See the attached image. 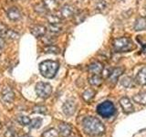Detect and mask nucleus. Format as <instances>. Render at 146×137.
<instances>
[{
  "mask_svg": "<svg viewBox=\"0 0 146 137\" xmlns=\"http://www.w3.org/2000/svg\"><path fill=\"white\" fill-rule=\"evenodd\" d=\"M82 127L87 134L97 136L105 132V127L99 119L95 117H86L82 121Z\"/></svg>",
  "mask_w": 146,
  "mask_h": 137,
  "instance_id": "f257e3e1",
  "label": "nucleus"
},
{
  "mask_svg": "<svg viewBox=\"0 0 146 137\" xmlns=\"http://www.w3.org/2000/svg\"><path fill=\"white\" fill-rule=\"evenodd\" d=\"M59 64L54 61H45L39 64V71L41 75L47 79H52L57 74Z\"/></svg>",
  "mask_w": 146,
  "mask_h": 137,
  "instance_id": "f03ea898",
  "label": "nucleus"
},
{
  "mask_svg": "<svg viewBox=\"0 0 146 137\" xmlns=\"http://www.w3.org/2000/svg\"><path fill=\"white\" fill-rule=\"evenodd\" d=\"M112 46L113 49L116 52H130L135 49L134 43L127 37H122V38L114 39Z\"/></svg>",
  "mask_w": 146,
  "mask_h": 137,
  "instance_id": "7ed1b4c3",
  "label": "nucleus"
},
{
  "mask_svg": "<svg viewBox=\"0 0 146 137\" xmlns=\"http://www.w3.org/2000/svg\"><path fill=\"white\" fill-rule=\"evenodd\" d=\"M96 111H97L99 115H100L102 117L109 118L115 113V107H114V104L111 102L105 100V102L100 103L98 105Z\"/></svg>",
  "mask_w": 146,
  "mask_h": 137,
  "instance_id": "20e7f679",
  "label": "nucleus"
},
{
  "mask_svg": "<svg viewBox=\"0 0 146 137\" xmlns=\"http://www.w3.org/2000/svg\"><path fill=\"white\" fill-rule=\"evenodd\" d=\"M36 92L38 97L47 99L51 95L52 87L49 83H47V82H42V81L38 82V83L36 85Z\"/></svg>",
  "mask_w": 146,
  "mask_h": 137,
  "instance_id": "39448f33",
  "label": "nucleus"
},
{
  "mask_svg": "<svg viewBox=\"0 0 146 137\" xmlns=\"http://www.w3.org/2000/svg\"><path fill=\"white\" fill-rule=\"evenodd\" d=\"M63 112L68 116H71L76 112V103L72 100H68L63 104Z\"/></svg>",
  "mask_w": 146,
  "mask_h": 137,
  "instance_id": "423d86ee",
  "label": "nucleus"
},
{
  "mask_svg": "<svg viewBox=\"0 0 146 137\" xmlns=\"http://www.w3.org/2000/svg\"><path fill=\"white\" fill-rule=\"evenodd\" d=\"M120 104L123 110V112H126V113H130V112H133V105L131 102V100L129 98L127 97H122L121 100H120Z\"/></svg>",
  "mask_w": 146,
  "mask_h": 137,
  "instance_id": "0eeeda50",
  "label": "nucleus"
},
{
  "mask_svg": "<svg viewBox=\"0 0 146 137\" xmlns=\"http://www.w3.org/2000/svg\"><path fill=\"white\" fill-rule=\"evenodd\" d=\"M123 72V68H115L110 72V75L108 77V80L111 82L112 85H114L118 80V78L120 77Z\"/></svg>",
  "mask_w": 146,
  "mask_h": 137,
  "instance_id": "6e6552de",
  "label": "nucleus"
},
{
  "mask_svg": "<svg viewBox=\"0 0 146 137\" xmlns=\"http://www.w3.org/2000/svg\"><path fill=\"white\" fill-rule=\"evenodd\" d=\"M15 98L14 91L9 87H5L2 90V100L6 102H12Z\"/></svg>",
  "mask_w": 146,
  "mask_h": 137,
  "instance_id": "1a4fd4ad",
  "label": "nucleus"
},
{
  "mask_svg": "<svg viewBox=\"0 0 146 137\" xmlns=\"http://www.w3.org/2000/svg\"><path fill=\"white\" fill-rule=\"evenodd\" d=\"M31 34L35 36L36 38H41V37H44L46 32H47V29L44 26H41V25H36L34 27H31Z\"/></svg>",
  "mask_w": 146,
  "mask_h": 137,
  "instance_id": "9d476101",
  "label": "nucleus"
},
{
  "mask_svg": "<svg viewBox=\"0 0 146 137\" xmlns=\"http://www.w3.org/2000/svg\"><path fill=\"white\" fill-rule=\"evenodd\" d=\"M7 16L8 17V18L10 20L17 21L21 17V13L19 10H18V8H17L16 7H12L7 10Z\"/></svg>",
  "mask_w": 146,
  "mask_h": 137,
  "instance_id": "9b49d317",
  "label": "nucleus"
},
{
  "mask_svg": "<svg viewBox=\"0 0 146 137\" xmlns=\"http://www.w3.org/2000/svg\"><path fill=\"white\" fill-rule=\"evenodd\" d=\"M60 13L62 17H70L76 14L74 7L70 6V5H65V6H63V7L60 9Z\"/></svg>",
  "mask_w": 146,
  "mask_h": 137,
  "instance_id": "f8f14e48",
  "label": "nucleus"
},
{
  "mask_svg": "<svg viewBox=\"0 0 146 137\" xmlns=\"http://www.w3.org/2000/svg\"><path fill=\"white\" fill-rule=\"evenodd\" d=\"M135 81L140 85H146V67L143 68L137 73Z\"/></svg>",
  "mask_w": 146,
  "mask_h": 137,
  "instance_id": "ddd939ff",
  "label": "nucleus"
},
{
  "mask_svg": "<svg viewBox=\"0 0 146 137\" xmlns=\"http://www.w3.org/2000/svg\"><path fill=\"white\" fill-rule=\"evenodd\" d=\"M134 29L136 31L146 30V17H141L137 18L134 24Z\"/></svg>",
  "mask_w": 146,
  "mask_h": 137,
  "instance_id": "4468645a",
  "label": "nucleus"
},
{
  "mask_svg": "<svg viewBox=\"0 0 146 137\" xmlns=\"http://www.w3.org/2000/svg\"><path fill=\"white\" fill-rule=\"evenodd\" d=\"M89 71L92 74H100L103 71V66L100 62H93L89 66Z\"/></svg>",
  "mask_w": 146,
  "mask_h": 137,
  "instance_id": "2eb2a0df",
  "label": "nucleus"
},
{
  "mask_svg": "<svg viewBox=\"0 0 146 137\" xmlns=\"http://www.w3.org/2000/svg\"><path fill=\"white\" fill-rule=\"evenodd\" d=\"M133 100L138 104L145 105L146 104V91H141L138 94L133 96Z\"/></svg>",
  "mask_w": 146,
  "mask_h": 137,
  "instance_id": "dca6fc26",
  "label": "nucleus"
},
{
  "mask_svg": "<svg viewBox=\"0 0 146 137\" xmlns=\"http://www.w3.org/2000/svg\"><path fill=\"white\" fill-rule=\"evenodd\" d=\"M43 4L48 9V11H54L58 7V4L56 0H43Z\"/></svg>",
  "mask_w": 146,
  "mask_h": 137,
  "instance_id": "f3484780",
  "label": "nucleus"
},
{
  "mask_svg": "<svg viewBox=\"0 0 146 137\" xmlns=\"http://www.w3.org/2000/svg\"><path fill=\"white\" fill-rule=\"evenodd\" d=\"M58 130L60 134L63 136H68L71 134V127L70 125L67 124V123H61V124H59Z\"/></svg>",
  "mask_w": 146,
  "mask_h": 137,
  "instance_id": "a211bd4d",
  "label": "nucleus"
},
{
  "mask_svg": "<svg viewBox=\"0 0 146 137\" xmlns=\"http://www.w3.org/2000/svg\"><path fill=\"white\" fill-rule=\"evenodd\" d=\"M95 96V90L92 89L86 90L83 93H82V99H83L86 102H90L91 100L94 98Z\"/></svg>",
  "mask_w": 146,
  "mask_h": 137,
  "instance_id": "6ab92c4d",
  "label": "nucleus"
},
{
  "mask_svg": "<svg viewBox=\"0 0 146 137\" xmlns=\"http://www.w3.org/2000/svg\"><path fill=\"white\" fill-rule=\"evenodd\" d=\"M89 82L91 85L100 86L102 83V78L100 77L99 74H93L92 76L89 78Z\"/></svg>",
  "mask_w": 146,
  "mask_h": 137,
  "instance_id": "aec40b11",
  "label": "nucleus"
},
{
  "mask_svg": "<svg viewBox=\"0 0 146 137\" xmlns=\"http://www.w3.org/2000/svg\"><path fill=\"white\" fill-rule=\"evenodd\" d=\"M121 83L125 88H132L134 87V81L131 77H124L121 80Z\"/></svg>",
  "mask_w": 146,
  "mask_h": 137,
  "instance_id": "412c9836",
  "label": "nucleus"
},
{
  "mask_svg": "<svg viewBox=\"0 0 146 137\" xmlns=\"http://www.w3.org/2000/svg\"><path fill=\"white\" fill-rule=\"evenodd\" d=\"M44 51L46 53H50V54H58L59 52H60V49H59L57 46L48 45L47 47L44 48Z\"/></svg>",
  "mask_w": 146,
  "mask_h": 137,
  "instance_id": "4be33fe9",
  "label": "nucleus"
},
{
  "mask_svg": "<svg viewBox=\"0 0 146 137\" xmlns=\"http://www.w3.org/2000/svg\"><path fill=\"white\" fill-rule=\"evenodd\" d=\"M47 18H48V21L49 22V24H59L61 21V17L57 15H54V14L48 15Z\"/></svg>",
  "mask_w": 146,
  "mask_h": 137,
  "instance_id": "5701e85b",
  "label": "nucleus"
},
{
  "mask_svg": "<svg viewBox=\"0 0 146 137\" xmlns=\"http://www.w3.org/2000/svg\"><path fill=\"white\" fill-rule=\"evenodd\" d=\"M17 122L19 123L21 125H24V126H27V125H29L30 122H31V120L27 117V116H24V115H21V116H18L17 118Z\"/></svg>",
  "mask_w": 146,
  "mask_h": 137,
  "instance_id": "b1692460",
  "label": "nucleus"
},
{
  "mask_svg": "<svg viewBox=\"0 0 146 137\" xmlns=\"http://www.w3.org/2000/svg\"><path fill=\"white\" fill-rule=\"evenodd\" d=\"M42 124V119L40 118H35L33 120H31V122L29 126L31 128H34V129H38V128Z\"/></svg>",
  "mask_w": 146,
  "mask_h": 137,
  "instance_id": "393cba45",
  "label": "nucleus"
},
{
  "mask_svg": "<svg viewBox=\"0 0 146 137\" xmlns=\"http://www.w3.org/2000/svg\"><path fill=\"white\" fill-rule=\"evenodd\" d=\"M42 137H58V132L55 129H49L43 132Z\"/></svg>",
  "mask_w": 146,
  "mask_h": 137,
  "instance_id": "a878e982",
  "label": "nucleus"
},
{
  "mask_svg": "<svg viewBox=\"0 0 146 137\" xmlns=\"http://www.w3.org/2000/svg\"><path fill=\"white\" fill-rule=\"evenodd\" d=\"M48 29L50 32H53V33H58V32L61 31L62 27L60 26V24H49Z\"/></svg>",
  "mask_w": 146,
  "mask_h": 137,
  "instance_id": "bb28decb",
  "label": "nucleus"
},
{
  "mask_svg": "<svg viewBox=\"0 0 146 137\" xmlns=\"http://www.w3.org/2000/svg\"><path fill=\"white\" fill-rule=\"evenodd\" d=\"M35 11L38 14H45V13H47L48 9L46 8L44 4H38L35 7Z\"/></svg>",
  "mask_w": 146,
  "mask_h": 137,
  "instance_id": "cd10ccee",
  "label": "nucleus"
},
{
  "mask_svg": "<svg viewBox=\"0 0 146 137\" xmlns=\"http://www.w3.org/2000/svg\"><path fill=\"white\" fill-rule=\"evenodd\" d=\"M6 36H7V38L11 39H17L19 38V34L17 33V32H15L12 29H8L7 32L6 33Z\"/></svg>",
  "mask_w": 146,
  "mask_h": 137,
  "instance_id": "c85d7f7f",
  "label": "nucleus"
},
{
  "mask_svg": "<svg viewBox=\"0 0 146 137\" xmlns=\"http://www.w3.org/2000/svg\"><path fill=\"white\" fill-rule=\"evenodd\" d=\"M17 136V132L14 130L13 128H9L7 132H5V137H16Z\"/></svg>",
  "mask_w": 146,
  "mask_h": 137,
  "instance_id": "c756f323",
  "label": "nucleus"
},
{
  "mask_svg": "<svg viewBox=\"0 0 146 137\" xmlns=\"http://www.w3.org/2000/svg\"><path fill=\"white\" fill-rule=\"evenodd\" d=\"M34 112H38V113H45L47 112V108L45 106H36L33 108Z\"/></svg>",
  "mask_w": 146,
  "mask_h": 137,
  "instance_id": "7c9ffc66",
  "label": "nucleus"
},
{
  "mask_svg": "<svg viewBox=\"0 0 146 137\" xmlns=\"http://www.w3.org/2000/svg\"><path fill=\"white\" fill-rule=\"evenodd\" d=\"M7 26H5L2 23H0V36H4L6 35V33L7 32Z\"/></svg>",
  "mask_w": 146,
  "mask_h": 137,
  "instance_id": "2f4dec72",
  "label": "nucleus"
},
{
  "mask_svg": "<svg viewBox=\"0 0 146 137\" xmlns=\"http://www.w3.org/2000/svg\"><path fill=\"white\" fill-rule=\"evenodd\" d=\"M4 47H5V40L2 37L0 36V49H2Z\"/></svg>",
  "mask_w": 146,
  "mask_h": 137,
  "instance_id": "473e14b6",
  "label": "nucleus"
},
{
  "mask_svg": "<svg viewBox=\"0 0 146 137\" xmlns=\"http://www.w3.org/2000/svg\"><path fill=\"white\" fill-rule=\"evenodd\" d=\"M21 137H31V136L29 135V134H24V135H22Z\"/></svg>",
  "mask_w": 146,
  "mask_h": 137,
  "instance_id": "72a5a7b5",
  "label": "nucleus"
},
{
  "mask_svg": "<svg viewBox=\"0 0 146 137\" xmlns=\"http://www.w3.org/2000/svg\"><path fill=\"white\" fill-rule=\"evenodd\" d=\"M0 129H1V124H0Z\"/></svg>",
  "mask_w": 146,
  "mask_h": 137,
  "instance_id": "f704fd0d",
  "label": "nucleus"
},
{
  "mask_svg": "<svg viewBox=\"0 0 146 137\" xmlns=\"http://www.w3.org/2000/svg\"><path fill=\"white\" fill-rule=\"evenodd\" d=\"M14 1H17V0H14Z\"/></svg>",
  "mask_w": 146,
  "mask_h": 137,
  "instance_id": "c9c22d12",
  "label": "nucleus"
}]
</instances>
